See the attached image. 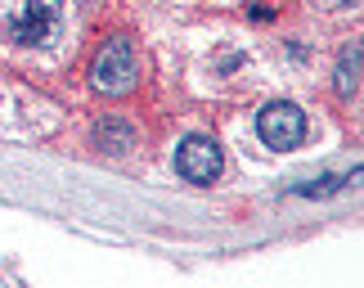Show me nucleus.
<instances>
[{
  "label": "nucleus",
  "mask_w": 364,
  "mask_h": 288,
  "mask_svg": "<svg viewBox=\"0 0 364 288\" xmlns=\"http://www.w3.org/2000/svg\"><path fill=\"white\" fill-rule=\"evenodd\" d=\"M59 32V5L54 0H9L0 9V41L14 50H36Z\"/></svg>",
  "instance_id": "obj_1"
},
{
  "label": "nucleus",
  "mask_w": 364,
  "mask_h": 288,
  "mask_svg": "<svg viewBox=\"0 0 364 288\" xmlns=\"http://www.w3.org/2000/svg\"><path fill=\"white\" fill-rule=\"evenodd\" d=\"M135 73H139V63H135V46L126 36H113V41H104L100 54L90 59V86L95 90H104V95H126L135 86Z\"/></svg>",
  "instance_id": "obj_2"
},
{
  "label": "nucleus",
  "mask_w": 364,
  "mask_h": 288,
  "mask_svg": "<svg viewBox=\"0 0 364 288\" xmlns=\"http://www.w3.org/2000/svg\"><path fill=\"white\" fill-rule=\"evenodd\" d=\"M257 131H261V140L270 149H297L306 140V113L297 104H288V100L265 104L261 117H257Z\"/></svg>",
  "instance_id": "obj_3"
},
{
  "label": "nucleus",
  "mask_w": 364,
  "mask_h": 288,
  "mask_svg": "<svg viewBox=\"0 0 364 288\" xmlns=\"http://www.w3.org/2000/svg\"><path fill=\"white\" fill-rule=\"evenodd\" d=\"M220 167H225V158H220V144L216 140H207V135H193V140L180 144V154H176V171L185 176V181L193 185H212Z\"/></svg>",
  "instance_id": "obj_4"
},
{
  "label": "nucleus",
  "mask_w": 364,
  "mask_h": 288,
  "mask_svg": "<svg viewBox=\"0 0 364 288\" xmlns=\"http://www.w3.org/2000/svg\"><path fill=\"white\" fill-rule=\"evenodd\" d=\"M360 86V41H351V46L342 50V59H338V90L351 100Z\"/></svg>",
  "instance_id": "obj_5"
},
{
  "label": "nucleus",
  "mask_w": 364,
  "mask_h": 288,
  "mask_svg": "<svg viewBox=\"0 0 364 288\" xmlns=\"http://www.w3.org/2000/svg\"><path fill=\"white\" fill-rule=\"evenodd\" d=\"M95 140H100V149H108V154H126V149L135 144V131L126 127V122H104V127L95 131Z\"/></svg>",
  "instance_id": "obj_6"
},
{
  "label": "nucleus",
  "mask_w": 364,
  "mask_h": 288,
  "mask_svg": "<svg viewBox=\"0 0 364 288\" xmlns=\"http://www.w3.org/2000/svg\"><path fill=\"white\" fill-rule=\"evenodd\" d=\"M342 5H355V0H342Z\"/></svg>",
  "instance_id": "obj_7"
}]
</instances>
